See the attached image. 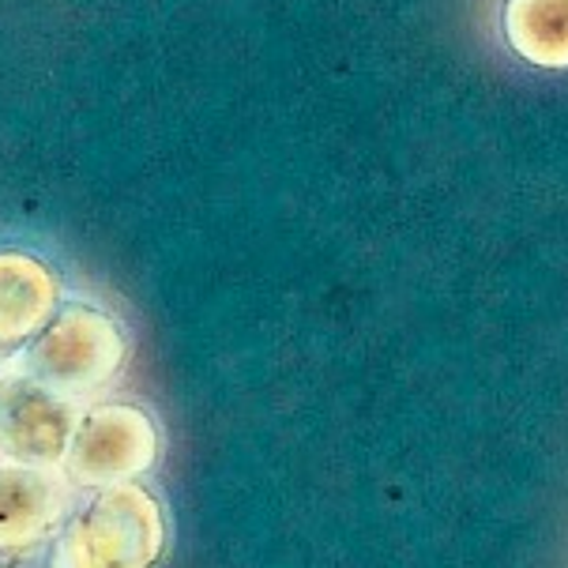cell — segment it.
Instances as JSON below:
<instances>
[{
  "label": "cell",
  "instance_id": "6da1fadb",
  "mask_svg": "<svg viewBox=\"0 0 568 568\" xmlns=\"http://www.w3.org/2000/svg\"><path fill=\"white\" fill-rule=\"evenodd\" d=\"M166 546V505L136 478L94 489L64 519L53 546V568H159Z\"/></svg>",
  "mask_w": 568,
  "mask_h": 568
},
{
  "label": "cell",
  "instance_id": "7a4b0ae2",
  "mask_svg": "<svg viewBox=\"0 0 568 568\" xmlns=\"http://www.w3.org/2000/svg\"><path fill=\"white\" fill-rule=\"evenodd\" d=\"M124 358L129 335L118 316L83 297H64L42 332L23 346V373L64 399H83L118 381Z\"/></svg>",
  "mask_w": 568,
  "mask_h": 568
},
{
  "label": "cell",
  "instance_id": "3957f363",
  "mask_svg": "<svg viewBox=\"0 0 568 568\" xmlns=\"http://www.w3.org/2000/svg\"><path fill=\"white\" fill-rule=\"evenodd\" d=\"M159 456L162 433L151 410L129 399H105L80 410L61 470L72 486L102 489L136 483L155 470Z\"/></svg>",
  "mask_w": 568,
  "mask_h": 568
},
{
  "label": "cell",
  "instance_id": "277c9868",
  "mask_svg": "<svg viewBox=\"0 0 568 568\" xmlns=\"http://www.w3.org/2000/svg\"><path fill=\"white\" fill-rule=\"evenodd\" d=\"M80 407L31 373L0 377V456L4 464L57 470L69 452Z\"/></svg>",
  "mask_w": 568,
  "mask_h": 568
},
{
  "label": "cell",
  "instance_id": "5b68a950",
  "mask_svg": "<svg viewBox=\"0 0 568 568\" xmlns=\"http://www.w3.org/2000/svg\"><path fill=\"white\" fill-rule=\"evenodd\" d=\"M61 302V278L50 260L27 248H0V358L23 351Z\"/></svg>",
  "mask_w": 568,
  "mask_h": 568
},
{
  "label": "cell",
  "instance_id": "8992f818",
  "mask_svg": "<svg viewBox=\"0 0 568 568\" xmlns=\"http://www.w3.org/2000/svg\"><path fill=\"white\" fill-rule=\"evenodd\" d=\"M64 516V483L53 470L0 464V550H31Z\"/></svg>",
  "mask_w": 568,
  "mask_h": 568
},
{
  "label": "cell",
  "instance_id": "52a82bcc",
  "mask_svg": "<svg viewBox=\"0 0 568 568\" xmlns=\"http://www.w3.org/2000/svg\"><path fill=\"white\" fill-rule=\"evenodd\" d=\"M568 0H505L500 31L508 50L535 69H565L568 64Z\"/></svg>",
  "mask_w": 568,
  "mask_h": 568
}]
</instances>
